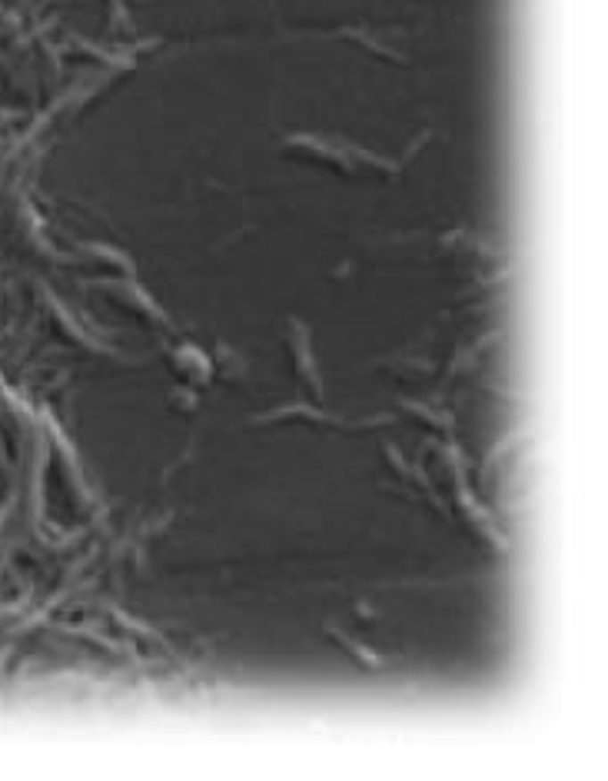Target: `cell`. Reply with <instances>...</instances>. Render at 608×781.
<instances>
[{
  "mask_svg": "<svg viewBox=\"0 0 608 781\" xmlns=\"http://www.w3.org/2000/svg\"><path fill=\"white\" fill-rule=\"evenodd\" d=\"M292 356H296V373L303 382H309V390L313 396H323V382H319V373H316V359H313V349H309V333L300 326V323H292Z\"/></svg>",
  "mask_w": 608,
  "mask_h": 781,
  "instance_id": "6da1fadb",
  "label": "cell"
},
{
  "mask_svg": "<svg viewBox=\"0 0 608 781\" xmlns=\"http://www.w3.org/2000/svg\"><path fill=\"white\" fill-rule=\"evenodd\" d=\"M326 632L333 635V638H336V642H340L342 648H349V655H353L356 662H363L366 669H382V659H379L376 652H369V648L366 645H359V642H353V638H349V635L346 632H340V629H333V625H326Z\"/></svg>",
  "mask_w": 608,
  "mask_h": 781,
  "instance_id": "7a4b0ae2",
  "label": "cell"
}]
</instances>
